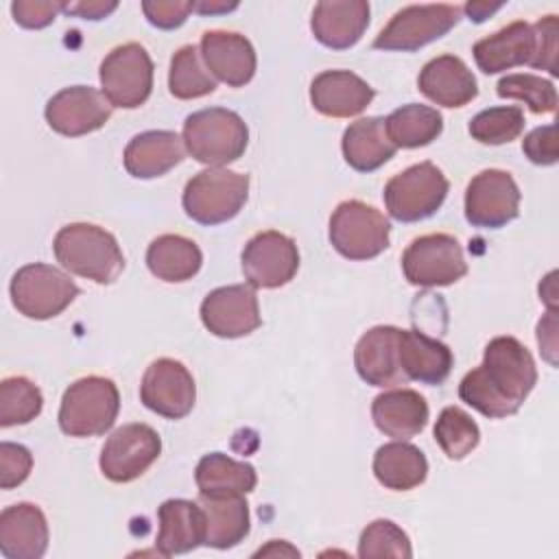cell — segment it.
<instances>
[{
    "label": "cell",
    "mask_w": 559,
    "mask_h": 559,
    "mask_svg": "<svg viewBox=\"0 0 559 559\" xmlns=\"http://www.w3.org/2000/svg\"><path fill=\"white\" fill-rule=\"evenodd\" d=\"M472 52L485 74H498L515 66L533 68L537 57V31L533 24L518 20L478 39Z\"/></svg>",
    "instance_id": "18"
},
{
    "label": "cell",
    "mask_w": 559,
    "mask_h": 559,
    "mask_svg": "<svg viewBox=\"0 0 559 559\" xmlns=\"http://www.w3.org/2000/svg\"><path fill=\"white\" fill-rule=\"evenodd\" d=\"M48 548V522L33 502H17L0 513V552L7 559H39Z\"/></svg>",
    "instance_id": "24"
},
{
    "label": "cell",
    "mask_w": 559,
    "mask_h": 559,
    "mask_svg": "<svg viewBox=\"0 0 559 559\" xmlns=\"http://www.w3.org/2000/svg\"><path fill=\"white\" fill-rule=\"evenodd\" d=\"M249 142L245 120L225 107H207L190 114L183 122L186 151L201 164L223 168L236 162Z\"/></svg>",
    "instance_id": "3"
},
{
    "label": "cell",
    "mask_w": 559,
    "mask_h": 559,
    "mask_svg": "<svg viewBox=\"0 0 559 559\" xmlns=\"http://www.w3.org/2000/svg\"><path fill=\"white\" fill-rule=\"evenodd\" d=\"M199 496H245L255 489L253 465L236 461L223 452L205 454L194 469Z\"/></svg>",
    "instance_id": "33"
},
{
    "label": "cell",
    "mask_w": 559,
    "mask_h": 559,
    "mask_svg": "<svg viewBox=\"0 0 559 559\" xmlns=\"http://www.w3.org/2000/svg\"><path fill=\"white\" fill-rule=\"evenodd\" d=\"M373 476L386 489L408 491L426 480L428 461L417 445L395 439L376 450Z\"/></svg>",
    "instance_id": "31"
},
{
    "label": "cell",
    "mask_w": 559,
    "mask_h": 559,
    "mask_svg": "<svg viewBox=\"0 0 559 559\" xmlns=\"http://www.w3.org/2000/svg\"><path fill=\"white\" fill-rule=\"evenodd\" d=\"M205 515V546L231 548L249 533V504L245 496H199Z\"/></svg>",
    "instance_id": "30"
},
{
    "label": "cell",
    "mask_w": 559,
    "mask_h": 559,
    "mask_svg": "<svg viewBox=\"0 0 559 559\" xmlns=\"http://www.w3.org/2000/svg\"><path fill=\"white\" fill-rule=\"evenodd\" d=\"M358 557H413L408 535L391 520H373L358 539Z\"/></svg>",
    "instance_id": "40"
},
{
    "label": "cell",
    "mask_w": 559,
    "mask_h": 559,
    "mask_svg": "<svg viewBox=\"0 0 559 559\" xmlns=\"http://www.w3.org/2000/svg\"><path fill=\"white\" fill-rule=\"evenodd\" d=\"M199 52L207 70L229 87H242L255 74V50L240 33L207 31L201 37Z\"/></svg>",
    "instance_id": "20"
},
{
    "label": "cell",
    "mask_w": 559,
    "mask_h": 559,
    "mask_svg": "<svg viewBox=\"0 0 559 559\" xmlns=\"http://www.w3.org/2000/svg\"><path fill=\"white\" fill-rule=\"evenodd\" d=\"M402 271L408 284L419 288L450 286L467 273L463 247L450 234L415 238L402 253Z\"/></svg>",
    "instance_id": "11"
},
{
    "label": "cell",
    "mask_w": 559,
    "mask_h": 559,
    "mask_svg": "<svg viewBox=\"0 0 559 559\" xmlns=\"http://www.w3.org/2000/svg\"><path fill=\"white\" fill-rule=\"evenodd\" d=\"M469 135L480 144H507L524 131V111L518 105L489 107L469 120Z\"/></svg>",
    "instance_id": "38"
},
{
    "label": "cell",
    "mask_w": 559,
    "mask_h": 559,
    "mask_svg": "<svg viewBox=\"0 0 559 559\" xmlns=\"http://www.w3.org/2000/svg\"><path fill=\"white\" fill-rule=\"evenodd\" d=\"M373 87L349 70H325L310 83L312 107L330 118H352L373 100Z\"/></svg>",
    "instance_id": "21"
},
{
    "label": "cell",
    "mask_w": 559,
    "mask_h": 559,
    "mask_svg": "<svg viewBox=\"0 0 559 559\" xmlns=\"http://www.w3.org/2000/svg\"><path fill=\"white\" fill-rule=\"evenodd\" d=\"M371 419L382 435L406 441L426 428L428 404L413 389H391L373 400Z\"/></svg>",
    "instance_id": "27"
},
{
    "label": "cell",
    "mask_w": 559,
    "mask_h": 559,
    "mask_svg": "<svg viewBox=\"0 0 559 559\" xmlns=\"http://www.w3.org/2000/svg\"><path fill=\"white\" fill-rule=\"evenodd\" d=\"M555 330H557L555 310H548L546 319L539 321V325H537V343H539V347H542L546 354H548V352H555V347H557Z\"/></svg>",
    "instance_id": "47"
},
{
    "label": "cell",
    "mask_w": 559,
    "mask_h": 559,
    "mask_svg": "<svg viewBox=\"0 0 559 559\" xmlns=\"http://www.w3.org/2000/svg\"><path fill=\"white\" fill-rule=\"evenodd\" d=\"M44 406L37 384L24 376H11L0 382V426H20L33 421Z\"/></svg>",
    "instance_id": "37"
},
{
    "label": "cell",
    "mask_w": 559,
    "mask_h": 559,
    "mask_svg": "<svg viewBox=\"0 0 559 559\" xmlns=\"http://www.w3.org/2000/svg\"><path fill=\"white\" fill-rule=\"evenodd\" d=\"M247 197L249 175L229 168H207L186 183L181 203L194 223L221 225L245 207Z\"/></svg>",
    "instance_id": "5"
},
{
    "label": "cell",
    "mask_w": 559,
    "mask_h": 559,
    "mask_svg": "<svg viewBox=\"0 0 559 559\" xmlns=\"http://www.w3.org/2000/svg\"><path fill=\"white\" fill-rule=\"evenodd\" d=\"M454 365L452 349L419 330H400V367L406 380L441 384Z\"/></svg>",
    "instance_id": "28"
},
{
    "label": "cell",
    "mask_w": 559,
    "mask_h": 559,
    "mask_svg": "<svg viewBox=\"0 0 559 559\" xmlns=\"http://www.w3.org/2000/svg\"><path fill=\"white\" fill-rule=\"evenodd\" d=\"M159 531L155 537L157 555H183L205 544V515L199 502L173 498L157 509Z\"/></svg>",
    "instance_id": "25"
},
{
    "label": "cell",
    "mask_w": 559,
    "mask_h": 559,
    "mask_svg": "<svg viewBox=\"0 0 559 559\" xmlns=\"http://www.w3.org/2000/svg\"><path fill=\"white\" fill-rule=\"evenodd\" d=\"M369 26V2L365 0H323L310 17L312 35L332 50L354 46Z\"/></svg>",
    "instance_id": "23"
},
{
    "label": "cell",
    "mask_w": 559,
    "mask_h": 559,
    "mask_svg": "<svg viewBox=\"0 0 559 559\" xmlns=\"http://www.w3.org/2000/svg\"><path fill=\"white\" fill-rule=\"evenodd\" d=\"M100 87L111 107L135 109L153 90V61L138 41L116 46L100 63Z\"/></svg>",
    "instance_id": "10"
},
{
    "label": "cell",
    "mask_w": 559,
    "mask_h": 559,
    "mask_svg": "<svg viewBox=\"0 0 559 559\" xmlns=\"http://www.w3.org/2000/svg\"><path fill=\"white\" fill-rule=\"evenodd\" d=\"M120 411V393L114 380L85 376L72 382L61 397L59 428L68 437L105 435Z\"/></svg>",
    "instance_id": "4"
},
{
    "label": "cell",
    "mask_w": 559,
    "mask_h": 559,
    "mask_svg": "<svg viewBox=\"0 0 559 559\" xmlns=\"http://www.w3.org/2000/svg\"><path fill=\"white\" fill-rule=\"evenodd\" d=\"M46 122L66 138H79L100 129L111 118L107 96L90 85H72L46 103Z\"/></svg>",
    "instance_id": "17"
},
{
    "label": "cell",
    "mask_w": 559,
    "mask_h": 559,
    "mask_svg": "<svg viewBox=\"0 0 559 559\" xmlns=\"http://www.w3.org/2000/svg\"><path fill=\"white\" fill-rule=\"evenodd\" d=\"M9 293L20 314L44 321L61 314L79 297V286L61 269L33 262L13 273Z\"/></svg>",
    "instance_id": "7"
},
{
    "label": "cell",
    "mask_w": 559,
    "mask_h": 559,
    "mask_svg": "<svg viewBox=\"0 0 559 559\" xmlns=\"http://www.w3.org/2000/svg\"><path fill=\"white\" fill-rule=\"evenodd\" d=\"M435 441L450 461H461L478 445L480 430L461 406H445L435 424Z\"/></svg>",
    "instance_id": "36"
},
{
    "label": "cell",
    "mask_w": 559,
    "mask_h": 559,
    "mask_svg": "<svg viewBox=\"0 0 559 559\" xmlns=\"http://www.w3.org/2000/svg\"><path fill=\"white\" fill-rule=\"evenodd\" d=\"M52 251L66 271L96 284L116 282L124 269V255L114 234L92 223L63 225L52 240Z\"/></svg>",
    "instance_id": "2"
},
{
    "label": "cell",
    "mask_w": 559,
    "mask_h": 559,
    "mask_svg": "<svg viewBox=\"0 0 559 559\" xmlns=\"http://www.w3.org/2000/svg\"><path fill=\"white\" fill-rule=\"evenodd\" d=\"M522 151L537 166H552V164H557V159H559V153H557V124H546V127L533 129L522 140Z\"/></svg>",
    "instance_id": "42"
},
{
    "label": "cell",
    "mask_w": 559,
    "mask_h": 559,
    "mask_svg": "<svg viewBox=\"0 0 559 559\" xmlns=\"http://www.w3.org/2000/svg\"><path fill=\"white\" fill-rule=\"evenodd\" d=\"M242 273L253 288H280L299 269V251L290 236L266 229L255 234L242 249Z\"/></svg>",
    "instance_id": "14"
},
{
    "label": "cell",
    "mask_w": 559,
    "mask_h": 559,
    "mask_svg": "<svg viewBox=\"0 0 559 559\" xmlns=\"http://www.w3.org/2000/svg\"><path fill=\"white\" fill-rule=\"evenodd\" d=\"M201 321L214 336L240 338L260 328L262 317L251 284L214 288L201 301Z\"/></svg>",
    "instance_id": "16"
},
{
    "label": "cell",
    "mask_w": 559,
    "mask_h": 559,
    "mask_svg": "<svg viewBox=\"0 0 559 559\" xmlns=\"http://www.w3.org/2000/svg\"><path fill=\"white\" fill-rule=\"evenodd\" d=\"M118 9V2H103V0H90V2H63V13L83 17V20H103L109 13Z\"/></svg>",
    "instance_id": "46"
},
{
    "label": "cell",
    "mask_w": 559,
    "mask_h": 559,
    "mask_svg": "<svg viewBox=\"0 0 559 559\" xmlns=\"http://www.w3.org/2000/svg\"><path fill=\"white\" fill-rule=\"evenodd\" d=\"M504 7V2H493V4H489V2H467L465 7H463V11L469 15V20H474V22H485L491 13H496L498 9H502Z\"/></svg>",
    "instance_id": "48"
},
{
    "label": "cell",
    "mask_w": 559,
    "mask_h": 559,
    "mask_svg": "<svg viewBox=\"0 0 559 559\" xmlns=\"http://www.w3.org/2000/svg\"><path fill=\"white\" fill-rule=\"evenodd\" d=\"M358 376L371 386L404 384L406 376L400 367V328L376 325L367 330L354 349Z\"/></svg>",
    "instance_id": "19"
},
{
    "label": "cell",
    "mask_w": 559,
    "mask_h": 559,
    "mask_svg": "<svg viewBox=\"0 0 559 559\" xmlns=\"http://www.w3.org/2000/svg\"><path fill=\"white\" fill-rule=\"evenodd\" d=\"M63 11V2H41V0H15L11 4L13 20L24 28H44L55 22Z\"/></svg>",
    "instance_id": "43"
},
{
    "label": "cell",
    "mask_w": 559,
    "mask_h": 559,
    "mask_svg": "<svg viewBox=\"0 0 559 559\" xmlns=\"http://www.w3.org/2000/svg\"><path fill=\"white\" fill-rule=\"evenodd\" d=\"M459 4H408L400 9L376 35L373 48L386 52H415L443 37L461 20Z\"/></svg>",
    "instance_id": "9"
},
{
    "label": "cell",
    "mask_w": 559,
    "mask_h": 559,
    "mask_svg": "<svg viewBox=\"0 0 559 559\" xmlns=\"http://www.w3.org/2000/svg\"><path fill=\"white\" fill-rule=\"evenodd\" d=\"M277 552H280V555H284V552H286V555H297V557H299V550H295V548L286 546L284 542L277 546V539H273L266 548H260V550L255 552V557H258V555H277Z\"/></svg>",
    "instance_id": "50"
},
{
    "label": "cell",
    "mask_w": 559,
    "mask_h": 559,
    "mask_svg": "<svg viewBox=\"0 0 559 559\" xmlns=\"http://www.w3.org/2000/svg\"><path fill=\"white\" fill-rule=\"evenodd\" d=\"M168 90L179 100L201 98L216 90V81L201 66V52L197 46H181L173 59L168 70Z\"/></svg>",
    "instance_id": "35"
},
{
    "label": "cell",
    "mask_w": 559,
    "mask_h": 559,
    "mask_svg": "<svg viewBox=\"0 0 559 559\" xmlns=\"http://www.w3.org/2000/svg\"><path fill=\"white\" fill-rule=\"evenodd\" d=\"M162 439L148 424H124L116 428L100 450V472L111 483L140 478L159 456Z\"/></svg>",
    "instance_id": "12"
},
{
    "label": "cell",
    "mask_w": 559,
    "mask_h": 559,
    "mask_svg": "<svg viewBox=\"0 0 559 559\" xmlns=\"http://www.w3.org/2000/svg\"><path fill=\"white\" fill-rule=\"evenodd\" d=\"M345 162L358 173H371L386 164L397 146L389 140L384 118L369 116L352 122L341 140Z\"/></svg>",
    "instance_id": "29"
},
{
    "label": "cell",
    "mask_w": 559,
    "mask_h": 559,
    "mask_svg": "<svg viewBox=\"0 0 559 559\" xmlns=\"http://www.w3.org/2000/svg\"><path fill=\"white\" fill-rule=\"evenodd\" d=\"M537 31V57L533 68L537 70H548L552 76L557 74V15H546L537 20L535 24Z\"/></svg>",
    "instance_id": "45"
},
{
    "label": "cell",
    "mask_w": 559,
    "mask_h": 559,
    "mask_svg": "<svg viewBox=\"0 0 559 559\" xmlns=\"http://www.w3.org/2000/svg\"><path fill=\"white\" fill-rule=\"evenodd\" d=\"M496 92L500 98L522 100L533 114H555L557 111V90L548 79L537 74H507L498 81Z\"/></svg>",
    "instance_id": "39"
},
{
    "label": "cell",
    "mask_w": 559,
    "mask_h": 559,
    "mask_svg": "<svg viewBox=\"0 0 559 559\" xmlns=\"http://www.w3.org/2000/svg\"><path fill=\"white\" fill-rule=\"evenodd\" d=\"M386 135L397 148H419L437 140L443 131V118L435 107L408 103L384 118Z\"/></svg>",
    "instance_id": "34"
},
{
    "label": "cell",
    "mask_w": 559,
    "mask_h": 559,
    "mask_svg": "<svg viewBox=\"0 0 559 559\" xmlns=\"http://www.w3.org/2000/svg\"><path fill=\"white\" fill-rule=\"evenodd\" d=\"M419 92L441 107H463L478 96V83L461 57L439 55L430 59L419 76Z\"/></svg>",
    "instance_id": "22"
},
{
    "label": "cell",
    "mask_w": 559,
    "mask_h": 559,
    "mask_svg": "<svg viewBox=\"0 0 559 559\" xmlns=\"http://www.w3.org/2000/svg\"><path fill=\"white\" fill-rule=\"evenodd\" d=\"M520 188L507 170L487 168L472 177L465 190V218L472 227L498 229L518 218Z\"/></svg>",
    "instance_id": "13"
},
{
    "label": "cell",
    "mask_w": 559,
    "mask_h": 559,
    "mask_svg": "<svg viewBox=\"0 0 559 559\" xmlns=\"http://www.w3.org/2000/svg\"><path fill=\"white\" fill-rule=\"evenodd\" d=\"M142 11L146 20L164 31L177 28L186 22L190 11H194V2H179V0H153L142 2Z\"/></svg>",
    "instance_id": "44"
},
{
    "label": "cell",
    "mask_w": 559,
    "mask_h": 559,
    "mask_svg": "<svg viewBox=\"0 0 559 559\" xmlns=\"http://www.w3.org/2000/svg\"><path fill=\"white\" fill-rule=\"evenodd\" d=\"M450 183L432 162H419L391 177L382 199L391 218L417 223L432 216L445 201Z\"/></svg>",
    "instance_id": "6"
},
{
    "label": "cell",
    "mask_w": 559,
    "mask_h": 559,
    "mask_svg": "<svg viewBox=\"0 0 559 559\" xmlns=\"http://www.w3.org/2000/svg\"><path fill=\"white\" fill-rule=\"evenodd\" d=\"M183 155V138L175 131H144L129 140L122 162L131 177L155 179L175 168Z\"/></svg>",
    "instance_id": "26"
},
{
    "label": "cell",
    "mask_w": 559,
    "mask_h": 559,
    "mask_svg": "<svg viewBox=\"0 0 559 559\" xmlns=\"http://www.w3.org/2000/svg\"><path fill=\"white\" fill-rule=\"evenodd\" d=\"M203 264L199 245L179 234H162L146 249V266L162 282H188Z\"/></svg>",
    "instance_id": "32"
},
{
    "label": "cell",
    "mask_w": 559,
    "mask_h": 559,
    "mask_svg": "<svg viewBox=\"0 0 559 559\" xmlns=\"http://www.w3.org/2000/svg\"><path fill=\"white\" fill-rule=\"evenodd\" d=\"M140 400L148 411L166 419H181L192 411L197 400L194 378L183 362L157 358L142 376Z\"/></svg>",
    "instance_id": "15"
},
{
    "label": "cell",
    "mask_w": 559,
    "mask_h": 559,
    "mask_svg": "<svg viewBox=\"0 0 559 559\" xmlns=\"http://www.w3.org/2000/svg\"><path fill=\"white\" fill-rule=\"evenodd\" d=\"M537 382L531 352L515 336H496L487 343L480 367L467 371L459 397L489 419L520 411Z\"/></svg>",
    "instance_id": "1"
},
{
    "label": "cell",
    "mask_w": 559,
    "mask_h": 559,
    "mask_svg": "<svg viewBox=\"0 0 559 559\" xmlns=\"http://www.w3.org/2000/svg\"><path fill=\"white\" fill-rule=\"evenodd\" d=\"M238 4L231 2V4H225V2H194V11L203 13V15H212V13H221V11H234Z\"/></svg>",
    "instance_id": "49"
},
{
    "label": "cell",
    "mask_w": 559,
    "mask_h": 559,
    "mask_svg": "<svg viewBox=\"0 0 559 559\" xmlns=\"http://www.w3.org/2000/svg\"><path fill=\"white\" fill-rule=\"evenodd\" d=\"M386 216L358 199L336 205L330 216V242L347 260H371L389 247Z\"/></svg>",
    "instance_id": "8"
},
{
    "label": "cell",
    "mask_w": 559,
    "mask_h": 559,
    "mask_svg": "<svg viewBox=\"0 0 559 559\" xmlns=\"http://www.w3.org/2000/svg\"><path fill=\"white\" fill-rule=\"evenodd\" d=\"M33 469V454L28 448L11 441L0 443V487L13 489L22 485Z\"/></svg>",
    "instance_id": "41"
}]
</instances>
